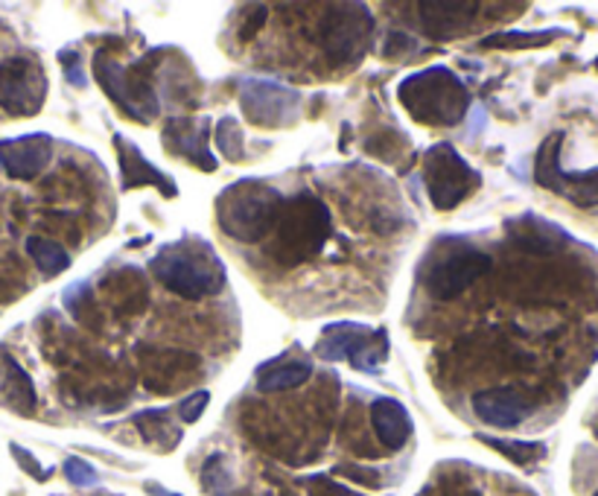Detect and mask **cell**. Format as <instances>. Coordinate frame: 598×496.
I'll use <instances>...</instances> for the list:
<instances>
[{"label": "cell", "mask_w": 598, "mask_h": 496, "mask_svg": "<svg viewBox=\"0 0 598 496\" xmlns=\"http://www.w3.org/2000/svg\"><path fill=\"white\" fill-rule=\"evenodd\" d=\"M150 272L164 290L188 301L211 298L225 290L222 260L196 237L161 245L158 254L150 260Z\"/></svg>", "instance_id": "cell-1"}, {"label": "cell", "mask_w": 598, "mask_h": 496, "mask_svg": "<svg viewBox=\"0 0 598 496\" xmlns=\"http://www.w3.org/2000/svg\"><path fill=\"white\" fill-rule=\"evenodd\" d=\"M397 100L411 120L427 126H458L468 117L470 91L449 67L432 65L406 76L397 88Z\"/></svg>", "instance_id": "cell-2"}, {"label": "cell", "mask_w": 598, "mask_h": 496, "mask_svg": "<svg viewBox=\"0 0 598 496\" xmlns=\"http://www.w3.org/2000/svg\"><path fill=\"white\" fill-rule=\"evenodd\" d=\"M281 207V193L271 185L260 178H243L216 196V222L222 234L237 243H260L271 234Z\"/></svg>", "instance_id": "cell-3"}, {"label": "cell", "mask_w": 598, "mask_h": 496, "mask_svg": "<svg viewBox=\"0 0 598 496\" xmlns=\"http://www.w3.org/2000/svg\"><path fill=\"white\" fill-rule=\"evenodd\" d=\"M269 254L281 266H298L313 260L333 234V219L328 205L321 199L301 193V196L283 202L278 222L271 228Z\"/></svg>", "instance_id": "cell-4"}, {"label": "cell", "mask_w": 598, "mask_h": 496, "mask_svg": "<svg viewBox=\"0 0 598 496\" xmlns=\"http://www.w3.org/2000/svg\"><path fill=\"white\" fill-rule=\"evenodd\" d=\"M423 185L435 211H453L482 185V176L461 158L453 143H435L423 158Z\"/></svg>", "instance_id": "cell-5"}, {"label": "cell", "mask_w": 598, "mask_h": 496, "mask_svg": "<svg viewBox=\"0 0 598 496\" xmlns=\"http://www.w3.org/2000/svg\"><path fill=\"white\" fill-rule=\"evenodd\" d=\"M374 15L362 3H339L321 21V50L330 65H356L371 48Z\"/></svg>", "instance_id": "cell-6"}, {"label": "cell", "mask_w": 598, "mask_h": 496, "mask_svg": "<svg viewBox=\"0 0 598 496\" xmlns=\"http://www.w3.org/2000/svg\"><path fill=\"white\" fill-rule=\"evenodd\" d=\"M94 79L105 91V97L120 109L126 117L138 123H152L158 114V94L152 91V85L141 74H135L120 62H114L109 53L94 56Z\"/></svg>", "instance_id": "cell-7"}, {"label": "cell", "mask_w": 598, "mask_h": 496, "mask_svg": "<svg viewBox=\"0 0 598 496\" xmlns=\"http://www.w3.org/2000/svg\"><path fill=\"white\" fill-rule=\"evenodd\" d=\"M561 143L563 131H555L537 150L534 158V181L540 188L558 193V196L570 199L572 205L593 207L598 205V169H587V173H567L561 167Z\"/></svg>", "instance_id": "cell-8"}, {"label": "cell", "mask_w": 598, "mask_h": 496, "mask_svg": "<svg viewBox=\"0 0 598 496\" xmlns=\"http://www.w3.org/2000/svg\"><path fill=\"white\" fill-rule=\"evenodd\" d=\"M301 97L295 88L271 79H249L240 88V109L245 120L260 129H287L298 120Z\"/></svg>", "instance_id": "cell-9"}, {"label": "cell", "mask_w": 598, "mask_h": 496, "mask_svg": "<svg viewBox=\"0 0 598 496\" xmlns=\"http://www.w3.org/2000/svg\"><path fill=\"white\" fill-rule=\"evenodd\" d=\"M48 100V76L33 59L0 62V109L12 117H33Z\"/></svg>", "instance_id": "cell-10"}, {"label": "cell", "mask_w": 598, "mask_h": 496, "mask_svg": "<svg viewBox=\"0 0 598 496\" xmlns=\"http://www.w3.org/2000/svg\"><path fill=\"white\" fill-rule=\"evenodd\" d=\"M211 141V117H169L164 123V147L169 155L188 158L196 169L214 173L216 158L207 150Z\"/></svg>", "instance_id": "cell-11"}, {"label": "cell", "mask_w": 598, "mask_h": 496, "mask_svg": "<svg viewBox=\"0 0 598 496\" xmlns=\"http://www.w3.org/2000/svg\"><path fill=\"white\" fill-rule=\"evenodd\" d=\"M491 269V257L482 252H458L449 254L435 266V272L427 278V287L435 298L453 301L458 298L461 292H468L473 283L482 278V275Z\"/></svg>", "instance_id": "cell-12"}, {"label": "cell", "mask_w": 598, "mask_h": 496, "mask_svg": "<svg viewBox=\"0 0 598 496\" xmlns=\"http://www.w3.org/2000/svg\"><path fill=\"white\" fill-rule=\"evenodd\" d=\"M53 158V141L48 135H21L0 141V167L15 181H29V178L41 176Z\"/></svg>", "instance_id": "cell-13"}, {"label": "cell", "mask_w": 598, "mask_h": 496, "mask_svg": "<svg viewBox=\"0 0 598 496\" xmlns=\"http://www.w3.org/2000/svg\"><path fill=\"white\" fill-rule=\"evenodd\" d=\"M482 3L476 0H423L418 3L423 33L435 41H453L468 33Z\"/></svg>", "instance_id": "cell-14"}, {"label": "cell", "mask_w": 598, "mask_h": 496, "mask_svg": "<svg viewBox=\"0 0 598 496\" xmlns=\"http://www.w3.org/2000/svg\"><path fill=\"white\" fill-rule=\"evenodd\" d=\"M532 400L525 397L520 389H485V392L473 394V412L479 421L496 430H514L532 415Z\"/></svg>", "instance_id": "cell-15"}, {"label": "cell", "mask_w": 598, "mask_h": 496, "mask_svg": "<svg viewBox=\"0 0 598 496\" xmlns=\"http://www.w3.org/2000/svg\"><path fill=\"white\" fill-rule=\"evenodd\" d=\"M114 147H117V161H120V176H123V190L131 188H158L167 199L178 196L176 181L161 173L158 167H152L147 155L141 152V147H135L131 141H126L123 135H114Z\"/></svg>", "instance_id": "cell-16"}, {"label": "cell", "mask_w": 598, "mask_h": 496, "mask_svg": "<svg viewBox=\"0 0 598 496\" xmlns=\"http://www.w3.org/2000/svg\"><path fill=\"white\" fill-rule=\"evenodd\" d=\"M0 406L18 415H33L38 406L33 377L7 351H0Z\"/></svg>", "instance_id": "cell-17"}, {"label": "cell", "mask_w": 598, "mask_h": 496, "mask_svg": "<svg viewBox=\"0 0 598 496\" xmlns=\"http://www.w3.org/2000/svg\"><path fill=\"white\" fill-rule=\"evenodd\" d=\"M371 427H374L377 438L383 441L389 449H403L411 438L409 412L403 409V403L392 397H377L371 403Z\"/></svg>", "instance_id": "cell-18"}, {"label": "cell", "mask_w": 598, "mask_h": 496, "mask_svg": "<svg viewBox=\"0 0 598 496\" xmlns=\"http://www.w3.org/2000/svg\"><path fill=\"white\" fill-rule=\"evenodd\" d=\"M505 231L511 237V243H517L520 249L534 254H551L567 243V237H563L555 225L540 222V219H534V216L508 222L505 225Z\"/></svg>", "instance_id": "cell-19"}, {"label": "cell", "mask_w": 598, "mask_h": 496, "mask_svg": "<svg viewBox=\"0 0 598 496\" xmlns=\"http://www.w3.org/2000/svg\"><path fill=\"white\" fill-rule=\"evenodd\" d=\"M371 330L365 325H356V321H339V325H328L321 330V342L316 345V354L328 363H342V359H351L354 351L362 345Z\"/></svg>", "instance_id": "cell-20"}, {"label": "cell", "mask_w": 598, "mask_h": 496, "mask_svg": "<svg viewBox=\"0 0 598 496\" xmlns=\"http://www.w3.org/2000/svg\"><path fill=\"white\" fill-rule=\"evenodd\" d=\"M313 377V366L304 363V359H295V363H283V366L263 368L257 374V389L260 392H287V389H298Z\"/></svg>", "instance_id": "cell-21"}, {"label": "cell", "mask_w": 598, "mask_h": 496, "mask_svg": "<svg viewBox=\"0 0 598 496\" xmlns=\"http://www.w3.org/2000/svg\"><path fill=\"white\" fill-rule=\"evenodd\" d=\"M389 359V333L385 328H377L368 333L362 345L356 347L354 356L347 359L356 371H365V374H380V368L385 366Z\"/></svg>", "instance_id": "cell-22"}, {"label": "cell", "mask_w": 598, "mask_h": 496, "mask_svg": "<svg viewBox=\"0 0 598 496\" xmlns=\"http://www.w3.org/2000/svg\"><path fill=\"white\" fill-rule=\"evenodd\" d=\"M135 427L143 432V438L150 444H158V449H164V453H169L181 441V432L169 423L167 412H161V409H147V412L135 415Z\"/></svg>", "instance_id": "cell-23"}, {"label": "cell", "mask_w": 598, "mask_h": 496, "mask_svg": "<svg viewBox=\"0 0 598 496\" xmlns=\"http://www.w3.org/2000/svg\"><path fill=\"white\" fill-rule=\"evenodd\" d=\"M27 252L29 257H33V263H36L38 269L48 275V278H56V275H62L67 266H71V254H67L59 243L48 240V237H29Z\"/></svg>", "instance_id": "cell-24"}, {"label": "cell", "mask_w": 598, "mask_h": 496, "mask_svg": "<svg viewBox=\"0 0 598 496\" xmlns=\"http://www.w3.org/2000/svg\"><path fill=\"white\" fill-rule=\"evenodd\" d=\"M482 444L494 447L496 453H502L505 459H511L514 465H534L546 456V447L540 441H508V438H491V435H476Z\"/></svg>", "instance_id": "cell-25"}, {"label": "cell", "mask_w": 598, "mask_h": 496, "mask_svg": "<svg viewBox=\"0 0 598 496\" xmlns=\"http://www.w3.org/2000/svg\"><path fill=\"white\" fill-rule=\"evenodd\" d=\"M558 29L549 33H499V36H487L485 41H479V50H529L549 44L551 38H558Z\"/></svg>", "instance_id": "cell-26"}, {"label": "cell", "mask_w": 598, "mask_h": 496, "mask_svg": "<svg viewBox=\"0 0 598 496\" xmlns=\"http://www.w3.org/2000/svg\"><path fill=\"white\" fill-rule=\"evenodd\" d=\"M202 487H205L211 496H228L234 491V473L228 468L225 456L214 453V456L202 465Z\"/></svg>", "instance_id": "cell-27"}, {"label": "cell", "mask_w": 598, "mask_h": 496, "mask_svg": "<svg viewBox=\"0 0 598 496\" xmlns=\"http://www.w3.org/2000/svg\"><path fill=\"white\" fill-rule=\"evenodd\" d=\"M216 147L231 161L245 158V135L234 117H222V120L216 123Z\"/></svg>", "instance_id": "cell-28"}, {"label": "cell", "mask_w": 598, "mask_h": 496, "mask_svg": "<svg viewBox=\"0 0 598 496\" xmlns=\"http://www.w3.org/2000/svg\"><path fill=\"white\" fill-rule=\"evenodd\" d=\"M207 403H211V392L207 389L188 394L185 400L178 403V418H181V423H196L207 409Z\"/></svg>", "instance_id": "cell-29"}, {"label": "cell", "mask_w": 598, "mask_h": 496, "mask_svg": "<svg viewBox=\"0 0 598 496\" xmlns=\"http://www.w3.org/2000/svg\"><path fill=\"white\" fill-rule=\"evenodd\" d=\"M10 449H12V456H15V461H18V468L27 470V473L33 479H38V482H48V479L53 476V470L41 468V465H38V461H36V456H33L29 449L21 447V444H12Z\"/></svg>", "instance_id": "cell-30"}, {"label": "cell", "mask_w": 598, "mask_h": 496, "mask_svg": "<svg viewBox=\"0 0 598 496\" xmlns=\"http://www.w3.org/2000/svg\"><path fill=\"white\" fill-rule=\"evenodd\" d=\"M415 50H418V44H415V38H411L409 33H389V38H385L383 56L385 59H403V56H411Z\"/></svg>", "instance_id": "cell-31"}, {"label": "cell", "mask_w": 598, "mask_h": 496, "mask_svg": "<svg viewBox=\"0 0 598 496\" xmlns=\"http://www.w3.org/2000/svg\"><path fill=\"white\" fill-rule=\"evenodd\" d=\"M65 476L67 482H74L76 487H88L97 482V470L82 459H67L65 461Z\"/></svg>", "instance_id": "cell-32"}, {"label": "cell", "mask_w": 598, "mask_h": 496, "mask_svg": "<svg viewBox=\"0 0 598 496\" xmlns=\"http://www.w3.org/2000/svg\"><path fill=\"white\" fill-rule=\"evenodd\" d=\"M307 491L309 496H362V494H356V491H351V487L339 485V482H333V479L328 476L307 479Z\"/></svg>", "instance_id": "cell-33"}, {"label": "cell", "mask_w": 598, "mask_h": 496, "mask_svg": "<svg viewBox=\"0 0 598 496\" xmlns=\"http://www.w3.org/2000/svg\"><path fill=\"white\" fill-rule=\"evenodd\" d=\"M59 62H62V71H65L67 82L76 85V88H85V85H88V79H85L82 74V62H79V53H76V50H62V53H59Z\"/></svg>", "instance_id": "cell-34"}, {"label": "cell", "mask_w": 598, "mask_h": 496, "mask_svg": "<svg viewBox=\"0 0 598 496\" xmlns=\"http://www.w3.org/2000/svg\"><path fill=\"white\" fill-rule=\"evenodd\" d=\"M336 476H345V479H354V482H359V485H380V470L374 468H359V465H336V470H333Z\"/></svg>", "instance_id": "cell-35"}, {"label": "cell", "mask_w": 598, "mask_h": 496, "mask_svg": "<svg viewBox=\"0 0 598 496\" xmlns=\"http://www.w3.org/2000/svg\"><path fill=\"white\" fill-rule=\"evenodd\" d=\"M252 10H254V18L249 15L243 24V33H240V36H243V41H249V38L257 36V29L266 24V7H252Z\"/></svg>", "instance_id": "cell-36"}, {"label": "cell", "mask_w": 598, "mask_h": 496, "mask_svg": "<svg viewBox=\"0 0 598 496\" xmlns=\"http://www.w3.org/2000/svg\"><path fill=\"white\" fill-rule=\"evenodd\" d=\"M596 496H598V491H596Z\"/></svg>", "instance_id": "cell-37"}]
</instances>
